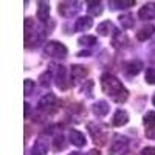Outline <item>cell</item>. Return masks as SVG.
I'll use <instances>...</instances> for the list:
<instances>
[{
  "label": "cell",
  "instance_id": "33",
  "mask_svg": "<svg viewBox=\"0 0 155 155\" xmlns=\"http://www.w3.org/2000/svg\"><path fill=\"white\" fill-rule=\"evenodd\" d=\"M152 104L155 106V93H153V96H152Z\"/></svg>",
  "mask_w": 155,
  "mask_h": 155
},
{
  "label": "cell",
  "instance_id": "25",
  "mask_svg": "<svg viewBox=\"0 0 155 155\" xmlns=\"http://www.w3.org/2000/svg\"><path fill=\"white\" fill-rule=\"evenodd\" d=\"M39 81H41V85L42 87H50V81H51V70H47L45 73L41 74L39 78Z\"/></svg>",
  "mask_w": 155,
  "mask_h": 155
},
{
  "label": "cell",
  "instance_id": "16",
  "mask_svg": "<svg viewBox=\"0 0 155 155\" xmlns=\"http://www.w3.org/2000/svg\"><path fill=\"white\" fill-rule=\"evenodd\" d=\"M92 110H93V113L96 116H106L110 112V106H109V102H106V101H96L93 104V107H92Z\"/></svg>",
  "mask_w": 155,
  "mask_h": 155
},
{
  "label": "cell",
  "instance_id": "26",
  "mask_svg": "<svg viewBox=\"0 0 155 155\" xmlns=\"http://www.w3.org/2000/svg\"><path fill=\"white\" fill-rule=\"evenodd\" d=\"M144 79H146V82H147V84L155 85V68H147V70H146Z\"/></svg>",
  "mask_w": 155,
  "mask_h": 155
},
{
  "label": "cell",
  "instance_id": "21",
  "mask_svg": "<svg viewBox=\"0 0 155 155\" xmlns=\"http://www.w3.org/2000/svg\"><path fill=\"white\" fill-rule=\"evenodd\" d=\"M78 44H79V45H85V47H93V45L98 44V41H96L95 36H81L79 41H78Z\"/></svg>",
  "mask_w": 155,
  "mask_h": 155
},
{
  "label": "cell",
  "instance_id": "28",
  "mask_svg": "<svg viewBox=\"0 0 155 155\" xmlns=\"http://www.w3.org/2000/svg\"><path fill=\"white\" fill-rule=\"evenodd\" d=\"M92 87H93V82H92V81H88V82H87V85H85V87H82V92H84V93H87V96H88V98H92Z\"/></svg>",
  "mask_w": 155,
  "mask_h": 155
},
{
  "label": "cell",
  "instance_id": "13",
  "mask_svg": "<svg viewBox=\"0 0 155 155\" xmlns=\"http://www.w3.org/2000/svg\"><path fill=\"white\" fill-rule=\"evenodd\" d=\"M112 123H113V126H116V127L126 126V124L129 123V113H127L126 110H123V109H118V110L115 112V115H113Z\"/></svg>",
  "mask_w": 155,
  "mask_h": 155
},
{
  "label": "cell",
  "instance_id": "29",
  "mask_svg": "<svg viewBox=\"0 0 155 155\" xmlns=\"http://www.w3.org/2000/svg\"><path fill=\"white\" fill-rule=\"evenodd\" d=\"M140 155H155V147H152V146L144 147L143 150L140 152Z\"/></svg>",
  "mask_w": 155,
  "mask_h": 155
},
{
  "label": "cell",
  "instance_id": "9",
  "mask_svg": "<svg viewBox=\"0 0 155 155\" xmlns=\"http://www.w3.org/2000/svg\"><path fill=\"white\" fill-rule=\"evenodd\" d=\"M68 140L70 143L76 147H84L87 144V140H85V135L81 132V130H76V129H71L70 134H68Z\"/></svg>",
  "mask_w": 155,
  "mask_h": 155
},
{
  "label": "cell",
  "instance_id": "27",
  "mask_svg": "<svg viewBox=\"0 0 155 155\" xmlns=\"http://www.w3.org/2000/svg\"><path fill=\"white\" fill-rule=\"evenodd\" d=\"M64 138H62V135H59V137H56L54 138V149L56 150H62L64 149Z\"/></svg>",
  "mask_w": 155,
  "mask_h": 155
},
{
  "label": "cell",
  "instance_id": "7",
  "mask_svg": "<svg viewBox=\"0 0 155 155\" xmlns=\"http://www.w3.org/2000/svg\"><path fill=\"white\" fill-rule=\"evenodd\" d=\"M48 153V140L45 137H39L31 147V155H47Z\"/></svg>",
  "mask_w": 155,
  "mask_h": 155
},
{
  "label": "cell",
  "instance_id": "19",
  "mask_svg": "<svg viewBox=\"0 0 155 155\" xmlns=\"http://www.w3.org/2000/svg\"><path fill=\"white\" fill-rule=\"evenodd\" d=\"M118 20H120V23H121V27L126 28V30L134 28V25H135V19H134L132 14H123V16L118 17Z\"/></svg>",
  "mask_w": 155,
  "mask_h": 155
},
{
  "label": "cell",
  "instance_id": "30",
  "mask_svg": "<svg viewBox=\"0 0 155 155\" xmlns=\"http://www.w3.org/2000/svg\"><path fill=\"white\" fill-rule=\"evenodd\" d=\"M25 118H28V115H30V104H28V102H25Z\"/></svg>",
  "mask_w": 155,
  "mask_h": 155
},
{
  "label": "cell",
  "instance_id": "3",
  "mask_svg": "<svg viewBox=\"0 0 155 155\" xmlns=\"http://www.w3.org/2000/svg\"><path fill=\"white\" fill-rule=\"evenodd\" d=\"M79 11H81V2H61L58 5V12L65 19L76 16Z\"/></svg>",
  "mask_w": 155,
  "mask_h": 155
},
{
  "label": "cell",
  "instance_id": "32",
  "mask_svg": "<svg viewBox=\"0 0 155 155\" xmlns=\"http://www.w3.org/2000/svg\"><path fill=\"white\" fill-rule=\"evenodd\" d=\"M78 56H81V58H84V56H90V53H88V51H82V53H79V54H78Z\"/></svg>",
  "mask_w": 155,
  "mask_h": 155
},
{
  "label": "cell",
  "instance_id": "17",
  "mask_svg": "<svg viewBox=\"0 0 155 155\" xmlns=\"http://www.w3.org/2000/svg\"><path fill=\"white\" fill-rule=\"evenodd\" d=\"M153 33H155V25H146V27H143L137 33V39L141 42H144L153 36Z\"/></svg>",
  "mask_w": 155,
  "mask_h": 155
},
{
  "label": "cell",
  "instance_id": "15",
  "mask_svg": "<svg viewBox=\"0 0 155 155\" xmlns=\"http://www.w3.org/2000/svg\"><path fill=\"white\" fill-rule=\"evenodd\" d=\"M141 70H143V62L138 61V59H134L130 62H127V65H126V73L129 76H137Z\"/></svg>",
  "mask_w": 155,
  "mask_h": 155
},
{
  "label": "cell",
  "instance_id": "6",
  "mask_svg": "<svg viewBox=\"0 0 155 155\" xmlns=\"http://www.w3.org/2000/svg\"><path fill=\"white\" fill-rule=\"evenodd\" d=\"M54 81H56V85L59 90H67L70 82L67 79V70L65 67H62V65H58L56 67V78H54Z\"/></svg>",
  "mask_w": 155,
  "mask_h": 155
},
{
  "label": "cell",
  "instance_id": "12",
  "mask_svg": "<svg viewBox=\"0 0 155 155\" xmlns=\"http://www.w3.org/2000/svg\"><path fill=\"white\" fill-rule=\"evenodd\" d=\"M93 20L90 16H84V17H78L74 22V31H87L92 28Z\"/></svg>",
  "mask_w": 155,
  "mask_h": 155
},
{
  "label": "cell",
  "instance_id": "18",
  "mask_svg": "<svg viewBox=\"0 0 155 155\" xmlns=\"http://www.w3.org/2000/svg\"><path fill=\"white\" fill-rule=\"evenodd\" d=\"M96 31H98L99 36H109V34H112V31H115V28H113V23L110 20H106V22L98 25Z\"/></svg>",
  "mask_w": 155,
  "mask_h": 155
},
{
  "label": "cell",
  "instance_id": "5",
  "mask_svg": "<svg viewBox=\"0 0 155 155\" xmlns=\"http://www.w3.org/2000/svg\"><path fill=\"white\" fill-rule=\"evenodd\" d=\"M39 110L47 112V113H54L58 110V98L53 93H47L39 101Z\"/></svg>",
  "mask_w": 155,
  "mask_h": 155
},
{
  "label": "cell",
  "instance_id": "10",
  "mask_svg": "<svg viewBox=\"0 0 155 155\" xmlns=\"http://www.w3.org/2000/svg\"><path fill=\"white\" fill-rule=\"evenodd\" d=\"M138 17L141 20H152V19H155V3H152V2L144 3L138 11Z\"/></svg>",
  "mask_w": 155,
  "mask_h": 155
},
{
  "label": "cell",
  "instance_id": "11",
  "mask_svg": "<svg viewBox=\"0 0 155 155\" xmlns=\"http://www.w3.org/2000/svg\"><path fill=\"white\" fill-rule=\"evenodd\" d=\"M87 76V68L82 65H71L70 68V79L73 82H79Z\"/></svg>",
  "mask_w": 155,
  "mask_h": 155
},
{
  "label": "cell",
  "instance_id": "20",
  "mask_svg": "<svg viewBox=\"0 0 155 155\" xmlns=\"http://www.w3.org/2000/svg\"><path fill=\"white\" fill-rule=\"evenodd\" d=\"M87 9L90 12V16H101L102 12V3L101 2H87Z\"/></svg>",
  "mask_w": 155,
  "mask_h": 155
},
{
  "label": "cell",
  "instance_id": "23",
  "mask_svg": "<svg viewBox=\"0 0 155 155\" xmlns=\"http://www.w3.org/2000/svg\"><path fill=\"white\" fill-rule=\"evenodd\" d=\"M143 124L146 127H155V112H147L143 118Z\"/></svg>",
  "mask_w": 155,
  "mask_h": 155
},
{
  "label": "cell",
  "instance_id": "31",
  "mask_svg": "<svg viewBox=\"0 0 155 155\" xmlns=\"http://www.w3.org/2000/svg\"><path fill=\"white\" fill-rule=\"evenodd\" d=\"M87 155H101V153H99V150H96V149H92V150H90Z\"/></svg>",
  "mask_w": 155,
  "mask_h": 155
},
{
  "label": "cell",
  "instance_id": "1",
  "mask_svg": "<svg viewBox=\"0 0 155 155\" xmlns=\"http://www.w3.org/2000/svg\"><path fill=\"white\" fill-rule=\"evenodd\" d=\"M101 88L110 99H113L115 102H118V104L126 102V99L129 96V92L121 84V81L118 78H115L113 74H109V73L101 76Z\"/></svg>",
  "mask_w": 155,
  "mask_h": 155
},
{
  "label": "cell",
  "instance_id": "24",
  "mask_svg": "<svg viewBox=\"0 0 155 155\" xmlns=\"http://www.w3.org/2000/svg\"><path fill=\"white\" fill-rule=\"evenodd\" d=\"M33 90H34V81L33 79H25V82H23V95L30 96Z\"/></svg>",
  "mask_w": 155,
  "mask_h": 155
},
{
  "label": "cell",
  "instance_id": "4",
  "mask_svg": "<svg viewBox=\"0 0 155 155\" xmlns=\"http://www.w3.org/2000/svg\"><path fill=\"white\" fill-rule=\"evenodd\" d=\"M129 149V140L126 137L116 135L113 143L109 147V155H124Z\"/></svg>",
  "mask_w": 155,
  "mask_h": 155
},
{
  "label": "cell",
  "instance_id": "8",
  "mask_svg": "<svg viewBox=\"0 0 155 155\" xmlns=\"http://www.w3.org/2000/svg\"><path fill=\"white\" fill-rule=\"evenodd\" d=\"M87 127H88L90 134H92V138H93L95 143H98V144H104L106 143V130H102L99 126H96L93 123H90Z\"/></svg>",
  "mask_w": 155,
  "mask_h": 155
},
{
  "label": "cell",
  "instance_id": "34",
  "mask_svg": "<svg viewBox=\"0 0 155 155\" xmlns=\"http://www.w3.org/2000/svg\"><path fill=\"white\" fill-rule=\"evenodd\" d=\"M70 155H82V153H79V152H73V153H70Z\"/></svg>",
  "mask_w": 155,
  "mask_h": 155
},
{
  "label": "cell",
  "instance_id": "14",
  "mask_svg": "<svg viewBox=\"0 0 155 155\" xmlns=\"http://www.w3.org/2000/svg\"><path fill=\"white\" fill-rule=\"evenodd\" d=\"M37 5H39L37 6V19L42 23L48 22V19H50V3L48 2H39Z\"/></svg>",
  "mask_w": 155,
  "mask_h": 155
},
{
  "label": "cell",
  "instance_id": "22",
  "mask_svg": "<svg viewBox=\"0 0 155 155\" xmlns=\"http://www.w3.org/2000/svg\"><path fill=\"white\" fill-rule=\"evenodd\" d=\"M113 9H126V8H130L135 5L134 0H123V2H110Z\"/></svg>",
  "mask_w": 155,
  "mask_h": 155
},
{
  "label": "cell",
  "instance_id": "2",
  "mask_svg": "<svg viewBox=\"0 0 155 155\" xmlns=\"http://www.w3.org/2000/svg\"><path fill=\"white\" fill-rule=\"evenodd\" d=\"M44 54L48 56V58H59V59H64V58L68 54V50H67V47L64 45L62 42L50 41V42H47L45 47H44Z\"/></svg>",
  "mask_w": 155,
  "mask_h": 155
}]
</instances>
